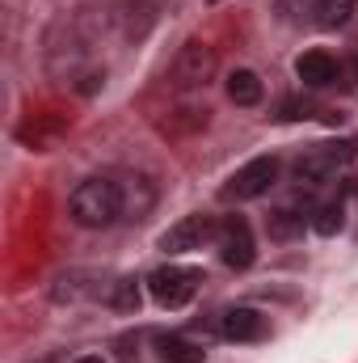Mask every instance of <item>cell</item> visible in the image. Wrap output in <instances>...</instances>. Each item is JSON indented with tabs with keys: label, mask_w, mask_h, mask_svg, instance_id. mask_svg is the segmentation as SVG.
<instances>
[{
	"label": "cell",
	"mask_w": 358,
	"mask_h": 363,
	"mask_svg": "<svg viewBox=\"0 0 358 363\" xmlns=\"http://www.w3.org/2000/svg\"><path fill=\"white\" fill-rule=\"evenodd\" d=\"M68 211H72V220L81 228H110L127 211V194H122L118 182H110V178H85L72 190Z\"/></svg>",
	"instance_id": "cell-1"
},
{
	"label": "cell",
	"mask_w": 358,
	"mask_h": 363,
	"mask_svg": "<svg viewBox=\"0 0 358 363\" xmlns=\"http://www.w3.org/2000/svg\"><path fill=\"white\" fill-rule=\"evenodd\" d=\"M215 68H219V55L211 43L202 38H190L185 47L178 51L173 68H169V85L178 93H194V89H207L215 81Z\"/></svg>",
	"instance_id": "cell-2"
},
{
	"label": "cell",
	"mask_w": 358,
	"mask_h": 363,
	"mask_svg": "<svg viewBox=\"0 0 358 363\" xmlns=\"http://www.w3.org/2000/svg\"><path fill=\"white\" fill-rule=\"evenodd\" d=\"M350 161H354V144H350V140H337V144H316L312 152H304V157L295 161V182L316 186V182L333 178V174H337V165H350Z\"/></svg>",
	"instance_id": "cell-3"
},
{
	"label": "cell",
	"mask_w": 358,
	"mask_h": 363,
	"mask_svg": "<svg viewBox=\"0 0 358 363\" xmlns=\"http://www.w3.org/2000/svg\"><path fill=\"white\" fill-rule=\"evenodd\" d=\"M198 283H202V271H190V267H161V271H152V279H148V291H152V300H156L161 308H181V304L194 300Z\"/></svg>",
	"instance_id": "cell-4"
},
{
	"label": "cell",
	"mask_w": 358,
	"mask_h": 363,
	"mask_svg": "<svg viewBox=\"0 0 358 363\" xmlns=\"http://www.w3.org/2000/svg\"><path fill=\"white\" fill-rule=\"evenodd\" d=\"M274 182H278V157H253L249 165H241V169L228 178L224 199H236V203H245V199H262Z\"/></svg>",
	"instance_id": "cell-5"
},
{
	"label": "cell",
	"mask_w": 358,
	"mask_h": 363,
	"mask_svg": "<svg viewBox=\"0 0 358 363\" xmlns=\"http://www.w3.org/2000/svg\"><path fill=\"white\" fill-rule=\"evenodd\" d=\"M219 258L232 267V271H249L253 258H258V245H253V233L241 216H228L219 224Z\"/></svg>",
	"instance_id": "cell-6"
},
{
	"label": "cell",
	"mask_w": 358,
	"mask_h": 363,
	"mask_svg": "<svg viewBox=\"0 0 358 363\" xmlns=\"http://www.w3.org/2000/svg\"><path fill=\"white\" fill-rule=\"evenodd\" d=\"M219 228L211 216H181L178 224L161 237V250L165 254H190V250H202V241H211Z\"/></svg>",
	"instance_id": "cell-7"
},
{
	"label": "cell",
	"mask_w": 358,
	"mask_h": 363,
	"mask_svg": "<svg viewBox=\"0 0 358 363\" xmlns=\"http://www.w3.org/2000/svg\"><path fill=\"white\" fill-rule=\"evenodd\" d=\"M295 77H299L308 89H325V85L337 81V60H333L329 51H304V55L295 60Z\"/></svg>",
	"instance_id": "cell-8"
},
{
	"label": "cell",
	"mask_w": 358,
	"mask_h": 363,
	"mask_svg": "<svg viewBox=\"0 0 358 363\" xmlns=\"http://www.w3.org/2000/svg\"><path fill=\"white\" fill-rule=\"evenodd\" d=\"M224 338H232V342H262L266 338V317L258 308H228L224 313Z\"/></svg>",
	"instance_id": "cell-9"
},
{
	"label": "cell",
	"mask_w": 358,
	"mask_h": 363,
	"mask_svg": "<svg viewBox=\"0 0 358 363\" xmlns=\"http://www.w3.org/2000/svg\"><path fill=\"white\" fill-rule=\"evenodd\" d=\"M161 4H165V0H127V4H122V34H127V38H144V34L156 26Z\"/></svg>",
	"instance_id": "cell-10"
},
{
	"label": "cell",
	"mask_w": 358,
	"mask_h": 363,
	"mask_svg": "<svg viewBox=\"0 0 358 363\" xmlns=\"http://www.w3.org/2000/svg\"><path fill=\"white\" fill-rule=\"evenodd\" d=\"M354 9H358V0H316L312 4V21L321 30H342V26H350Z\"/></svg>",
	"instance_id": "cell-11"
},
{
	"label": "cell",
	"mask_w": 358,
	"mask_h": 363,
	"mask_svg": "<svg viewBox=\"0 0 358 363\" xmlns=\"http://www.w3.org/2000/svg\"><path fill=\"white\" fill-rule=\"evenodd\" d=\"M202 355H207L202 347H194L190 338H178V334L156 342V359L161 363H202Z\"/></svg>",
	"instance_id": "cell-12"
},
{
	"label": "cell",
	"mask_w": 358,
	"mask_h": 363,
	"mask_svg": "<svg viewBox=\"0 0 358 363\" xmlns=\"http://www.w3.org/2000/svg\"><path fill=\"white\" fill-rule=\"evenodd\" d=\"M228 97H232L236 106H258V101H262V81H258V72L236 68V72L228 77Z\"/></svg>",
	"instance_id": "cell-13"
},
{
	"label": "cell",
	"mask_w": 358,
	"mask_h": 363,
	"mask_svg": "<svg viewBox=\"0 0 358 363\" xmlns=\"http://www.w3.org/2000/svg\"><path fill=\"white\" fill-rule=\"evenodd\" d=\"M299 233H304V216H299L295 207H282V211L270 216V237H274V241H291V237H299Z\"/></svg>",
	"instance_id": "cell-14"
},
{
	"label": "cell",
	"mask_w": 358,
	"mask_h": 363,
	"mask_svg": "<svg viewBox=\"0 0 358 363\" xmlns=\"http://www.w3.org/2000/svg\"><path fill=\"white\" fill-rule=\"evenodd\" d=\"M118 313H135L139 308V283L135 279H118V283H110V296H105Z\"/></svg>",
	"instance_id": "cell-15"
},
{
	"label": "cell",
	"mask_w": 358,
	"mask_h": 363,
	"mask_svg": "<svg viewBox=\"0 0 358 363\" xmlns=\"http://www.w3.org/2000/svg\"><path fill=\"white\" fill-rule=\"evenodd\" d=\"M342 224H346V211H342V203H325V207H316V216H312V228H316L321 237H333V233H342Z\"/></svg>",
	"instance_id": "cell-16"
},
{
	"label": "cell",
	"mask_w": 358,
	"mask_h": 363,
	"mask_svg": "<svg viewBox=\"0 0 358 363\" xmlns=\"http://www.w3.org/2000/svg\"><path fill=\"white\" fill-rule=\"evenodd\" d=\"M198 127H207V110H198V106H185V110H178V118L165 123V131H173V135L198 131Z\"/></svg>",
	"instance_id": "cell-17"
},
{
	"label": "cell",
	"mask_w": 358,
	"mask_h": 363,
	"mask_svg": "<svg viewBox=\"0 0 358 363\" xmlns=\"http://www.w3.org/2000/svg\"><path fill=\"white\" fill-rule=\"evenodd\" d=\"M308 110H312L308 101H287L282 106V118H308Z\"/></svg>",
	"instance_id": "cell-18"
},
{
	"label": "cell",
	"mask_w": 358,
	"mask_h": 363,
	"mask_svg": "<svg viewBox=\"0 0 358 363\" xmlns=\"http://www.w3.org/2000/svg\"><path fill=\"white\" fill-rule=\"evenodd\" d=\"M274 4H278V13H282V17H295L304 0H274Z\"/></svg>",
	"instance_id": "cell-19"
},
{
	"label": "cell",
	"mask_w": 358,
	"mask_h": 363,
	"mask_svg": "<svg viewBox=\"0 0 358 363\" xmlns=\"http://www.w3.org/2000/svg\"><path fill=\"white\" fill-rule=\"evenodd\" d=\"M72 363H105L101 355H81V359H72Z\"/></svg>",
	"instance_id": "cell-20"
},
{
	"label": "cell",
	"mask_w": 358,
	"mask_h": 363,
	"mask_svg": "<svg viewBox=\"0 0 358 363\" xmlns=\"http://www.w3.org/2000/svg\"><path fill=\"white\" fill-rule=\"evenodd\" d=\"M211 4H219V0H211Z\"/></svg>",
	"instance_id": "cell-21"
}]
</instances>
